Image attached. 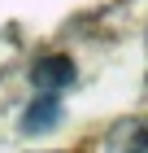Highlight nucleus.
<instances>
[{"instance_id":"f257e3e1","label":"nucleus","mask_w":148,"mask_h":153,"mask_svg":"<svg viewBox=\"0 0 148 153\" xmlns=\"http://www.w3.org/2000/svg\"><path fill=\"white\" fill-rule=\"evenodd\" d=\"M31 79H35V88H39L44 96H57L61 88L74 79V66H70V57H44L31 70Z\"/></svg>"},{"instance_id":"f03ea898","label":"nucleus","mask_w":148,"mask_h":153,"mask_svg":"<svg viewBox=\"0 0 148 153\" xmlns=\"http://www.w3.org/2000/svg\"><path fill=\"white\" fill-rule=\"evenodd\" d=\"M57 114H61V109H57V96H44L39 105L26 109L22 123H26V131H48V123H57Z\"/></svg>"},{"instance_id":"7ed1b4c3","label":"nucleus","mask_w":148,"mask_h":153,"mask_svg":"<svg viewBox=\"0 0 148 153\" xmlns=\"http://www.w3.org/2000/svg\"><path fill=\"white\" fill-rule=\"evenodd\" d=\"M122 136H126L131 144H126V149L113 144L118 153H148V127H144V123H122Z\"/></svg>"}]
</instances>
